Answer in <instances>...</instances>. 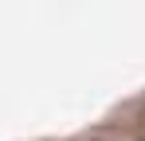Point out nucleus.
<instances>
[{"label":"nucleus","mask_w":145,"mask_h":141,"mask_svg":"<svg viewBox=\"0 0 145 141\" xmlns=\"http://www.w3.org/2000/svg\"><path fill=\"white\" fill-rule=\"evenodd\" d=\"M137 141H145V106H141V114H137Z\"/></svg>","instance_id":"f257e3e1"}]
</instances>
